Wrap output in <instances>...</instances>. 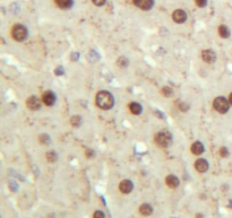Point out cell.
Instances as JSON below:
<instances>
[{"label":"cell","mask_w":232,"mask_h":218,"mask_svg":"<svg viewBox=\"0 0 232 218\" xmlns=\"http://www.w3.org/2000/svg\"><path fill=\"white\" fill-rule=\"evenodd\" d=\"M96 104L102 110H109V109H111L113 106L114 99H113L111 93H109V92H99L97 95H96Z\"/></svg>","instance_id":"obj_1"},{"label":"cell","mask_w":232,"mask_h":218,"mask_svg":"<svg viewBox=\"0 0 232 218\" xmlns=\"http://www.w3.org/2000/svg\"><path fill=\"white\" fill-rule=\"evenodd\" d=\"M155 143L160 147H163V148L169 147L172 143L171 133L167 130L160 131V132L156 133V136H155Z\"/></svg>","instance_id":"obj_2"},{"label":"cell","mask_w":232,"mask_h":218,"mask_svg":"<svg viewBox=\"0 0 232 218\" xmlns=\"http://www.w3.org/2000/svg\"><path fill=\"white\" fill-rule=\"evenodd\" d=\"M12 36L15 41L22 42L27 37V28L20 24H16L12 29Z\"/></svg>","instance_id":"obj_3"},{"label":"cell","mask_w":232,"mask_h":218,"mask_svg":"<svg viewBox=\"0 0 232 218\" xmlns=\"http://www.w3.org/2000/svg\"><path fill=\"white\" fill-rule=\"evenodd\" d=\"M214 109H215L216 111L219 112V113H227L229 111V107H230V102H229L227 99H224V97H217V99H214Z\"/></svg>","instance_id":"obj_4"},{"label":"cell","mask_w":232,"mask_h":218,"mask_svg":"<svg viewBox=\"0 0 232 218\" xmlns=\"http://www.w3.org/2000/svg\"><path fill=\"white\" fill-rule=\"evenodd\" d=\"M26 105L30 110L32 111H36V110H40L41 107V101L36 96H31L26 99Z\"/></svg>","instance_id":"obj_5"},{"label":"cell","mask_w":232,"mask_h":218,"mask_svg":"<svg viewBox=\"0 0 232 218\" xmlns=\"http://www.w3.org/2000/svg\"><path fill=\"white\" fill-rule=\"evenodd\" d=\"M132 2L143 10H149L154 5V0H132Z\"/></svg>","instance_id":"obj_6"},{"label":"cell","mask_w":232,"mask_h":218,"mask_svg":"<svg viewBox=\"0 0 232 218\" xmlns=\"http://www.w3.org/2000/svg\"><path fill=\"white\" fill-rule=\"evenodd\" d=\"M172 18H173V20H174L176 23L181 24V23H185L186 19H187V14H186V12L182 10V9H177V10H174L173 14H172Z\"/></svg>","instance_id":"obj_7"},{"label":"cell","mask_w":232,"mask_h":218,"mask_svg":"<svg viewBox=\"0 0 232 218\" xmlns=\"http://www.w3.org/2000/svg\"><path fill=\"white\" fill-rule=\"evenodd\" d=\"M42 101H43V103L45 105H48V106H51L54 104L56 102V96L54 94L50 91H47L43 93V95H42Z\"/></svg>","instance_id":"obj_8"},{"label":"cell","mask_w":232,"mask_h":218,"mask_svg":"<svg viewBox=\"0 0 232 218\" xmlns=\"http://www.w3.org/2000/svg\"><path fill=\"white\" fill-rule=\"evenodd\" d=\"M202 58H203V60H204L205 62L213 64L216 60V54H215V52L212 51V50H204V51L202 52Z\"/></svg>","instance_id":"obj_9"},{"label":"cell","mask_w":232,"mask_h":218,"mask_svg":"<svg viewBox=\"0 0 232 218\" xmlns=\"http://www.w3.org/2000/svg\"><path fill=\"white\" fill-rule=\"evenodd\" d=\"M132 181H129V180H124V181H121L120 184H119V190L122 192V193H130L132 191Z\"/></svg>","instance_id":"obj_10"},{"label":"cell","mask_w":232,"mask_h":218,"mask_svg":"<svg viewBox=\"0 0 232 218\" xmlns=\"http://www.w3.org/2000/svg\"><path fill=\"white\" fill-rule=\"evenodd\" d=\"M195 167H196V170L198 171L199 173H205V172L208 170L209 165H208V163L206 159L199 158V159H197L196 163H195Z\"/></svg>","instance_id":"obj_11"},{"label":"cell","mask_w":232,"mask_h":218,"mask_svg":"<svg viewBox=\"0 0 232 218\" xmlns=\"http://www.w3.org/2000/svg\"><path fill=\"white\" fill-rule=\"evenodd\" d=\"M165 183H167V185L169 186V188H171V189H174V188H177V186L179 185V178H177L176 175H169V176H167V178H165Z\"/></svg>","instance_id":"obj_12"},{"label":"cell","mask_w":232,"mask_h":218,"mask_svg":"<svg viewBox=\"0 0 232 218\" xmlns=\"http://www.w3.org/2000/svg\"><path fill=\"white\" fill-rule=\"evenodd\" d=\"M190 149H192V154L197 155V156H199V155H202L204 153V146H203V144L199 143V141H196V143L192 144Z\"/></svg>","instance_id":"obj_13"},{"label":"cell","mask_w":232,"mask_h":218,"mask_svg":"<svg viewBox=\"0 0 232 218\" xmlns=\"http://www.w3.org/2000/svg\"><path fill=\"white\" fill-rule=\"evenodd\" d=\"M57 6L61 9H69L74 4V0H54Z\"/></svg>","instance_id":"obj_14"},{"label":"cell","mask_w":232,"mask_h":218,"mask_svg":"<svg viewBox=\"0 0 232 218\" xmlns=\"http://www.w3.org/2000/svg\"><path fill=\"white\" fill-rule=\"evenodd\" d=\"M129 110H130L132 114L138 115L142 112V105L139 103H137V102H132V103L129 104Z\"/></svg>","instance_id":"obj_15"},{"label":"cell","mask_w":232,"mask_h":218,"mask_svg":"<svg viewBox=\"0 0 232 218\" xmlns=\"http://www.w3.org/2000/svg\"><path fill=\"white\" fill-rule=\"evenodd\" d=\"M139 213L143 216H149V215H152L153 213V208L148 203H144V205H142L139 208Z\"/></svg>","instance_id":"obj_16"},{"label":"cell","mask_w":232,"mask_h":218,"mask_svg":"<svg viewBox=\"0 0 232 218\" xmlns=\"http://www.w3.org/2000/svg\"><path fill=\"white\" fill-rule=\"evenodd\" d=\"M219 34H220L221 37H223V39H228L229 36H230V29H229L228 26H225V25H221L220 27H219Z\"/></svg>","instance_id":"obj_17"},{"label":"cell","mask_w":232,"mask_h":218,"mask_svg":"<svg viewBox=\"0 0 232 218\" xmlns=\"http://www.w3.org/2000/svg\"><path fill=\"white\" fill-rule=\"evenodd\" d=\"M70 123H72V127H79L80 124H82V118L78 116V115H75V116H72V119H70Z\"/></svg>","instance_id":"obj_18"},{"label":"cell","mask_w":232,"mask_h":218,"mask_svg":"<svg viewBox=\"0 0 232 218\" xmlns=\"http://www.w3.org/2000/svg\"><path fill=\"white\" fill-rule=\"evenodd\" d=\"M117 64L121 68H126L128 66V60H127V58H125V57H120V58L118 59V61H117Z\"/></svg>","instance_id":"obj_19"},{"label":"cell","mask_w":232,"mask_h":218,"mask_svg":"<svg viewBox=\"0 0 232 218\" xmlns=\"http://www.w3.org/2000/svg\"><path fill=\"white\" fill-rule=\"evenodd\" d=\"M47 159H48L50 163H53L57 161V154L54 151H48L47 153Z\"/></svg>","instance_id":"obj_20"},{"label":"cell","mask_w":232,"mask_h":218,"mask_svg":"<svg viewBox=\"0 0 232 218\" xmlns=\"http://www.w3.org/2000/svg\"><path fill=\"white\" fill-rule=\"evenodd\" d=\"M41 144H43V145H48L50 143V137L48 135H41L40 138H39Z\"/></svg>","instance_id":"obj_21"},{"label":"cell","mask_w":232,"mask_h":218,"mask_svg":"<svg viewBox=\"0 0 232 218\" xmlns=\"http://www.w3.org/2000/svg\"><path fill=\"white\" fill-rule=\"evenodd\" d=\"M162 94H163L164 96L169 97V96L173 95V91H172L170 87H163L162 88Z\"/></svg>","instance_id":"obj_22"},{"label":"cell","mask_w":232,"mask_h":218,"mask_svg":"<svg viewBox=\"0 0 232 218\" xmlns=\"http://www.w3.org/2000/svg\"><path fill=\"white\" fill-rule=\"evenodd\" d=\"M220 155L222 157H228L229 156V151L227 147H221L220 149Z\"/></svg>","instance_id":"obj_23"},{"label":"cell","mask_w":232,"mask_h":218,"mask_svg":"<svg viewBox=\"0 0 232 218\" xmlns=\"http://www.w3.org/2000/svg\"><path fill=\"white\" fill-rule=\"evenodd\" d=\"M195 2H196V5L198 7L203 8V7H205V6L207 5V0H195Z\"/></svg>","instance_id":"obj_24"},{"label":"cell","mask_w":232,"mask_h":218,"mask_svg":"<svg viewBox=\"0 0 232 218\" xmlns=\"http://www.w3.org/2000/svg\"><path fill=\"white\" fill-rule=\"evenodd\" d=\"M179 109H180L182 112H186V111H188L189 105L187 103H185V102H181V103L179 104Z\"/></svg>","instance_id":"obj_25"},{"label":"cell","mask_w":232,"mask_h":218,"mask_svg":"<svg viewBox=\"0 0 232 218\" xmlns=\"http://www.w3.org/2000/svg\"><path fill=\"white\" fill-rule=\"evenodd\" d=\"M93 218H104L103 211H101V210H97V211H95V213H94V215H93Z\"/></svg>","instance_id":"obj_26"},{"label":"cell","mask_w":232,"mask_h":218,"mask_svg":"<svg viewBox=\"0 0 232 218\" xmlns=\"http://www.w3.org/2000/svg\"><path fill=\"white\" fill-rule=\"evenodd\" d=\"M92 1L95 6H103L105 4V0H92Z\"/></svg>","instance_id":"obj_27"},{"label":"cell","mask_w":232,"mask_h":218,"mask_svg":"<svg viewBox=\"0 0 232 218\" xmlns=\"http://www.w3.org/2000/svg\"><path fill=\"white\" fill-rule=\"evenodd\" d=\"M62 72H64V71H62V70H61L60 68H58V69H57V70H56V74H57V75H61V74H62Z\"/></svg>","instance_id":"obj_28"},{"label":"cell","mask_w":232,"mask_h":218,"mask_svg":"<svg viewBox=\"0 0 232 218\" xmlns=\"http://www.w3.org/2000/svg\"><path fill=\"white\" fill-rule=\"evenodd\" d=\"M229 102H230V104L232 105V93L230 94V97H229Z\"/></svg>","instance_id":"obj_29"}]
</instances>
